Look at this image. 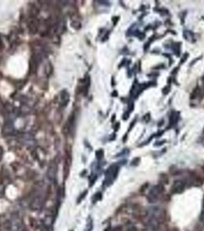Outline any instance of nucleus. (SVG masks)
Listing matches in <instances>:
<instances>
[{"mask_svg": "<svg viewBox=\"0 0 204 231\" xmlns=\"http://www.w3.org/2000/svg\"><path fill=\"white\" fill-rule=\"evenodd\" d=\"M68 101H69V94L66 90H63L60 94V103L62 106H65Z\"/></svg>", "mask_w": 204, "mask_h": 231, "instance_id": "9d476101", "label": "nucleus"}, {"mask_svg": "<svg viewBox=\"0 0 204 231\" xmlns=\"http://www.w3.org/2000/svg\"><path fill=\"white\" fill-rule=\"evenodd\" d=\"M91 229H92V221L89 220L88 222V224H87L85 231H91Z\"/></svg>", "mask_w": 204, "mask_h": 231, "instance_id": "ddd939ff", "label": "nucleus"}, {"mask_svg": "<svg viewBox=\"0 0 204 231\" xmlns=\"http://www.w3.org/2000/svg\"><path fill=\"white\" fill-rule=\"evenodd\" d=\"M2 153H3V152H2V147H1V146H0V160H1V159H2Z\"/></svg>", "mask_w": 204, "mask_h": 231, "instance_id": "dca6fc26", "label": "nucleus"}, {"mask_svg": "<svg viewBox=\"0 0 204 231\" xmlns=\"http://www.w3.org/2000/svg\"><path fill=\"white\" fill-rule=\"evenodd\" d=\"M56 172H57V166L56 163L54 162H51L49 164V167L48 168V177L50 180H54L56 176Z\"/></svg>", "mask_w": 204, "mask_h": 231, "instance_id": "6e6552de", "label": "nucleus"}, {"mask_svg": "<svg viewBox=\"0 0 204 231\" xmlns=\"http://www.w3.org/2000/svg\"><path fill=\"white\" fill-rule=\"evenodd\" d=\"M14 132V126L12 122L7 121L2 127V133L5 135H11Z\"/></svg>", "mask_w": 204, "mask_h": 231, "instance_id": "1a4fd4ad", "label": "nucleus"}, {"mask_svg": "<svg viewBox=\"0 0 204 231\" xmlns=\"http://www.w3.org/2000/svg\"><path fill=\"white\" fill-rule=\"evenodd\" d=\"M96 156L98 159H101L104 156V152L103 150H98L96 153Z\"/></svg>", "mask_w": 204, "mask_h": 231, "instance_id": "f8f14e48", "label": "nucleus"}, {"mask_svg": "<svg viewBox=\"0 0 204 231\" xmlns=\"http://www.w3.org/2000/svg\"><path fill=\"white\" fill-rule=\"evenodd\" d=\"M45 72H46V76H49L52 74L53 67H52V65L50 63H48V64L46 65V69H45Z\"/></svg>", "mask_w": 204, "mask_h": 231, "instance_id": "9b49d317", "label": "nucleus"}, {"mask_svg": "<svg viewBox=\"0 0 204 231\" xmlns=\"http://www.w3.org/2000/svg\"><path fill=\"white\" fill-rule=\"evenodd\" d=\"M43 203V197L40 195H37L34 197L31 203V208L32 210H39L40 209Z\"/></svg>", "mask_w": 204, "mask_h": 231, "instance_id": "0eeeda50", "label": "nucleus"}, {"mask_svg": "<svg viewBox=\"0 0 204 231\" xmlns=\"http://www.w3.org/2000/svg\"><path fill=\"white\" fill-rule=\"evenodd\" d=\"M112 231H122V229L121 227H116L115 228V229H114Z\"/></svg>", "mask_w": 204, "mask_h": 231, "instance_id": "f3484780", "label": "nucleus"}, {"mask_svg": "<svg viewBox=\"0 0 204 231\" xmlns=\"http://www.w3.org/2000/svg\"><path fill=\"white\" fill-rule=\"evenodd\" d=\"M168 231H179V230H178V229H177V228H172V229H169Z\"/></svg>", "mask_w": 204, "mask_h": 231, "instance_id": "a211bd4d", "label": "nucleus"}, {"mask_svg": "<svg viewBox=\"0 0 204 231\" xmlns=\"http://www.w3.org/2000/svg\"><path fill=\"white\" fill-rule=\"evenodd\" d=\"M150 218L155 220L157 222L163 223L164 221L166 220V213L164 210L160 209L159 207H153L150 209Z\"/></svg>", "mask_w": 204, "mask_h": 231, "instance_id": "f03ea898", "label": "nucleus"}, {"mask_svg": "<svg viewBox=\"0 0 204 231\" xmlns=\"http://www.w3.org/2000/svg\"><path fill=\"white\" fill-rule=\"evenodd\" d=\"M9 226L13 231H22L23 224L22 220L18 216H13L9 222Z\"/></svg>", "mask_w": 204, "mask_h": 231, "instance_id": "20e7f679", "label": "nucleus"}, {"mask_svg": "<svg viewBox=\"0 0 204 231\" xmlns=\"http://www.w3.org/2000/svg\"><path fill=\"white\" fill-rule=\"evenodd\" d=\"M127 231H136V227H135L133 224H131V223H129V224L127 225Z\"/></svg>", "mask_w": 204, "mask_h": 231, "instance_id": "4468645a", "label": "nucleus"}, {"mask_svg": "<svg viewBox=\"0 0 204 231\" xmlns=\"http://www.w3.org/2000/svg\"><path fill=\"white\" fill-rule=\"evenodd\" d=\"M28 27H29V32H31L32 34H35L37 32L38 28H39V22L36 17L31 16L30 20L28 22Z\"/></svg>", "mask_w": 204, "mask_h": 231, "instance_id": "423d86ee", "label": "nucleus"}, {"mask_svg": "<svg viewBox=\"0 0 204 231\" xmlns=\"http://www.w3.org/2000/svg\"><path fill=\"white\" fill-rule=\"evenodd\" d=\"M202 210H204V197H203V201H202Z\"/></svg>", "mask_w": 204, "mask_h": 231, "instance_id": "6ab92c4d", "label": "nucleus"}, {"mask_svg": "<svg viewBox=\"0 0 204 231\" xmlns=\"http://www.w3.org/2000/svg\"><path fill=\"white\" fill-rule=\"evenodd\" d=\"M164 187L161 184H158L150 189L149 192L148 196H147V200L150 203H156L158 201L160 195L164 193Z\"/></svg>", "mask_w": 204, "mask_h": 231, "instance_id": "f257e3e1", "label": "nucleus"}, {"mask_svg": "<svg viewBox=\"0 0 204 231\" xmlns=\"http://www.w3.org/2000/svg\"><path fill=\"white\" fill-rule=\"evenodd\" d=\"M71 26H72L74 28H75V29H80V27H81V24H80L78 22H73L72 23H71Z\"/></svg>", "mask_w": 204, "mask_h": 231, "instance_id": "2eb2a0df", "label": "nucleus"}, {"mask_svg": "<svg viewBox=\"0 0 204 231\" xmlns=\"http://www.w3.org/2000/svg\"><path fill=\"white\" fill-rule=\"evenodd\" d=\"M185 190V184L182 180H177L171 187L172 194H181Z\"/></svg>", "mask_w": 204, "mask_h": 231, "instance_id": "39448f33", "label": "nucleus"}, {"mask_svg": "<svg viewBox=\"0 0 204 231\" xmlns=\"http://www.w3.org/2000/svg\"><path fill=\"white\" fill-rule=\"evenodd\" d=\"M118 167L116 165H113L108 169L106 173V180H105V183L107 184V185H110L113 182L114 180L116 178L117 175H118Z\"/></svg>", "mask_w": 204, "mask_h": 231, "instance_id": "7ed1b4c3", "label": "nucleus"}]
</instances>
